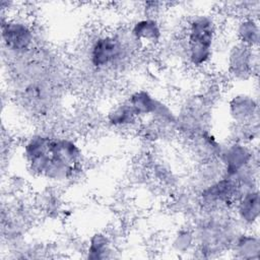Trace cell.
<instances>
[{"mask_svg": "<svg viewBox=\"0 0 260 260\" xmlns=\"http://www.w3.org/2000/svg\"><path fill=\"white\" fill-rule=\"evenodd\" d=\"M21 156L31 177L53 184H66L78 177L84 166V152L73 137L39 131L24 138Z\"/></svg>", "mask_w": 260, "mask_h": 260, "instance_id": "6da1fadb", "label": "cell"}, {"mask_svg": "<svg viewBox=\"0 0 260 260\" xmlns=\"http://www.w3.org/2000/svg\"><path fill=\"white\" fill-rule=\"evenodd\" d=\"M219 38V20L211 12H197L189 17L184 37V58L194 69L206 68L213 60Z\"/></svg>", "mask_w": 260, "mask_h": 260, "instance_id": "7a4b0ae2", "label": "cell"}, {"mask_svg": "<svg viewBox=\"0 0 260 260\" xmlns=\"http://www.w3.org/2000/svg\"><path fill=\"white\" fill-rule=\"evenodd\" d=\"M197 247L195 252L203 257H212L215 253L229 252L231 245L243 230L234 218L232 211L199 210L193 224Z\"/></svg>", "mask_w": 260, "mask_h": 260, "instance_id": "3957f363", "label": "cell"}, {"mask_svg": "<svg viewBox=\"0 0 260 260\" xmlns=\"http://www.w3.org/2000/svg\"><path fill=\"white\" fill-rule=\"evenodd\" d=\"M138 45L128 31L99 32L86 48L85 57L89 67L96 72L122 70L130 62Z\"/></svg>", "mask_w": 260, "mask_h": 260, "instance_id": "277c9868", "label": "cell"}, {"mask_svg": "<svg viewBox=\"0 0 260 260\" xmlns=\"http://www.w3.org/2000/svg\"><path fill=\"white\" fill-rule=\"evenodd\" d=\"M0 30L3 49L16 57L31 53L38 42L32 22L24 16L1 15Z\"/></svg>", "mask_w": 260, "mask_h": 260, "instance_id": "5b68a950", "label": "cell"}, {"mask_svg": "<svg viewBox=\"0 0 260 260\" xmlns=\"http://www.w3.org/2000/svg\"><path fill=\"white\" fill-rule=\"evenodd\" d=\"M196 193L200 209L232 211L243 191L235 179L222 175L201 187Z\"/></svg>", "mask_w": 260, "mask_h": 260, "instance_id": "8992f818", "label": "cell"}, {"mask_svg": "<svg viewBox=\"0 0 260 260\" xmlns=\"http://www.w3.org/2000/svg\"><path fill=\"white\" fill-rule=\"evenodd\" d=\"M140 121L146 119L158 125H170L176 119V111L166 101L146 88L132 90L125 99Z\"/></svg>", "mask_w": 260, "mask_h": 260, "instance_id": "52a82bcc", "label": "cell"}, {"mask_svg": "<svg viewBox=\"0 0 260 260\" xmlns=\"http://www.w3.org/2000/svg\"><path fill=\"white\" fill-rule=\"evenodd\" d=\"M259 65L258 49L237 41L230 43L223 54V66L228 76L236 82H247L257 75Z\"/></svg>", "mask_w": 260, "mask_h": 260, "instance_id": "ba28073f", "label": "cell"}, {"mask_svg": "<svg viewBox=\"0 0 260 260\" xmlns=\"http://www.w3.org/2000/svg\"><path fill=\"white\" fill-rule=\"evenodd\" d=\"M258 148L256 145L228 140L222 142L218 160L224 176L235 178L245 169L258 165Z\"/></svg>", "mask_w": 260, "mask_h": 260, "instance_id": "9c48e42d", "label": "cell"}, {"mask_svg": "<svg viewBox=\"0 0 260 260\" xmlns=\"http://www.w3.org/2000/svg\"><path fill=\"white\" fill-rule=\"evenodd\" d=\"M225 114L231 124L259 123V100L252 91L238 90L233 92L225 102Z\"/></svg>", "mask_w": 260, "mask_h": 260, "instance_id": "30bf717a", "label": "cell"}, {"mask_svg": "<svg viewBox=\"0 0 260 260\" xmlns=\"http://www.w3.org/2000/svg\"><path fill=\"white\" fill-rule=\"evenodd\" d=\"M232 214L243 230H255L260 218L259 189H251L241 194L236 201Z\"/></svg>", "mask_w": 260, "mask_h": 260, "instance_id": "8fae6325", "label": "cell"}, {"mask_svg": "<svg viewBox=\"0 0 260 260\" xmlns=\"http://www.w3.org/2000/svg\"><path fill=\"white\" fill-rule=\"evenodd\" d=\"M129 32L138 47L154 48L164 40V27L157 17L142 15L136 18L129 28Z\"/></svg>", "mask_w": 260, "mask_h": 260, "instance_id": "7c38bea8", "label": "cell"}, {"mask_svg": "<svg viewBox=\"0 0 260 260\" xmlns=\"http://www.w3.org/2000/svg\"><path fill=\"white\" fill-rule=\"evenodd\" d=\"M189 142L191 153L198 159V164L218 159L222 142L209 129L192 135Z\"/></svg>", "mask_w": 260, "mask_h": 260, "instance_id": "4fadbf2b", "label": "cell"}, {"mask_svg": "<svg viewBox=\"0 0 260 260\" xmlns=\"http://www.w3.org/2000/svg\"><path fill=\"white\" fill-rule=\"evenodd\" d=\"M232 257L244 260L260 258V238L256 230H241L229 250Z\"/></svg>", "mask_w": 260, "mask_h": 260, "instance_id": "5bb4252c", "label": "cell"}, {"mask_svg": "<svg viewBox=\"0 0 260 260\" xmlns=\"http://www.w3.org/2000/svg\"><path fill=\"white\" fill-rule=\"evenodd\" d=\"M235 41L253 49H258L260 42V24L254 14L240 15L233 24Z\"/></svg>", "mask_w": 260, "mask_h": 260, "instance_id": "9a60e30c", "label": "cell"}, {"mask_svg": "<svg viewBox=\"0 0 260 260\" xmlns=\"http://www.w3.org/2000/svg\"><path fill=\"white\" fill-rule=\"evenodd\" d=\"M107 124L116 130H129L138 125L140 119L137 117L126 100L112 107L106 116Z\"/></svg>", "mask_w": 260, "mask_h": 260, "instance_id": "2e32d148", "label": "cell"}, {"mask_svg": "<svg viewBox=\"0 0 260 260\" xmlns=\"http://www.w3.org/2000/svg\"><path fill=\"white\" fill-rule=\"evenodd\" d=\"M85 258L104 260L114 257V244L111 237L105 232H95L89 236L85 245Z\"/></svg>", "mask_w": 260, "mask_h": 260, "instance_id": "e0dca14e", "label": "cell"}, {"mask_svg": "<svg viewBox=\"0 0 260 260\" xmlns=\"http://www.w3.org/2000/svg\"><path fill=\"white\" fill-rule=\"evenodd\" d=\"M170 247L171 250L177 254H189L195 252L197 240L193 225L178 228L171 236Z\"/></svg>", "mask_w": 260, "mask_h": 260, "instance_id": "ac0fdd59", "label": "cell"}, {"mask_svg": "<svg viewBox=\"0 0 260 260\" xmlns=\"http://www.w3.org/2000/svg\"><path fill=\"white\" fill-rule=\"evenodd\" d=\"M230 133L228 140L240 141L255 145L259 138V123L244 124V125H230Z\"/></svg>", "mask_w": 260, "mask_h": 260, "instance_id": "d6986e66", "label": "cell"}]
</instances>
